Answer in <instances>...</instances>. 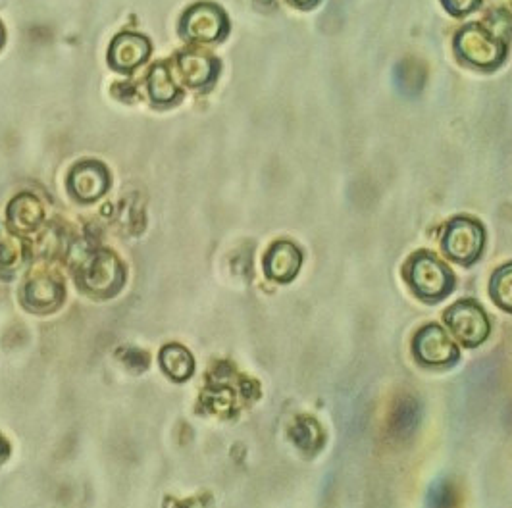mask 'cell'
I'll use <instances>...</instances> for the list:
<instances>
[{
  "label": "cell",
  "mask_w": 512,
  "mask_h": 508,
  "mask_svg": "<svg viewBox=\"0 0 512 508\" xmlns=\"http://www.w3.org/2000/svg\"><path fill=\"white\" fill-rule=\"evenodd\" d=\"M403 276L410 291L430 305L441 303L455 289V276L451 268L428 251L412 254L403 268Z\"/></svg>",
  "instance_id": "6da1fadb"
},
{
  "label": "cell",
  "mask_w": 512,
  "mask_h": 508,
  "mask_svg": "<svg viewBox=\"0 0 512 508\" xmlns=\"http://www.w3.org/2000/svg\"><path fill=\"white\" fill-rule=\"evenodd\" d=\"M455 52L472 66L493 70L505 60L507 47L486 27L470 24L455 35Z\"/></svg>",
  "instance_id": "7a4b0ae2"
},
{
  "label": "cell",
  "mask_w": 512,
  "mask_h": 508,
  "mask_svg": "<svg viewBox=\"0 0 512 508\" xmlns=\"http://www.w3.org/2000/svg\"><path fill=\"white\" fill-rule=\"evenodd\" d=\"M486 245V231L472 218H455L447 224L441 237V249L453 262L472 266L480 260Z\"/></svg>",
  "instance_id": "3957f363"
},
{
  "label": "cell",
  "mask_w": 512,
  "mask_h": 508,
  "mask_svg": "<svg viewBox=\"0 0 512 508\" xmlns=\"http://www.w3.org/2000/svg\"><path fill=\"white\" fill-rule=\"evenodd\" d=\"M443 320L451 335L461 341L462 347L466 349L480 347L491 333L489 316L474 299H462L449 306L443 314Z\"/></svg>",
  "instance_id": "277c9868"
},
{
  "label": "cell",
  "mask_w": 512,
  "mask_h": 508,
  "mask_svg": "<svg viewBox=\"0 0 512 508\" xmlns=\"http://www.w3.org/2000/svg\"><path fill=\"white\" fill-rule=\"evenodd\" d=\"M412 355L426 368H447L461 358L451 335L437 324H428L414 335Z\"/></svg>",
  "instance_id": "5b68a950"
},
{
  "label": "cell",
  "mask_w": 512,
  "mask_h": 508,
  "mask_svg": "<svg viewBox=\"0 0 512 508\" xmlns=\"http://www.w3.org/2000/svg\"><path fill=\"white\" fill-rule=\"evenodd\" d=\"M81 285L99 297H112L124 283V268L112 253H95L81 268Z\"/></svg>",
  "instance_id": "8992f818"
},
{
  "label": "cell",
  "mask_w": 512,
  "mask_h": 508,
  "mask_svg": "<svg viewBox=\"0 0 512 508\" xmlns=\"http://www.w3.org/2000/svg\"><path fill=\"white\" fill-rule=\"evenodd\" d=\"M228 29V22L222 10L212 4H201L191 8L183 18V33L191 41L212 43L218 41Z\"/></svg>",
  "instance_id": "52a82bcc"
},
{
  "label": "cell",
  "mask_w": 512,
  "mask_h": 508,
  "mask_svg": "<svg viewBox=\"0 0 512 508\" xmlns=\"http://www.w3.org/2000/svg\"><path fill=\"white\" fill-rule=\"evenodd\" d=\"M301 264H303V254L289 241L274 243L264 256L266 276L278 283H289L295 280L301 270Z\"/></svg>",
  "instance_id": "ba28073f"
},
{
  "label": "cell",
  "mask_w": 512,
  "mask_h": 508,
  "mask_svg": "<svg viewBox=\"0 0 512 508\" xmlns=\"http://www.w3.org/2000/svg\"><path fill=\"white\" fill-rule=\"evenodd\" d=\"M108 187V174L101 164H79L70 176V189L81 201H95L103 197Z\"/></svg>",
  "instance_id": "9c48e42d"
},
{
  "label": "cell",
  "mask_w": 512,
  "mask_h": 508,
  "mask_svg": "<svg viewBox=\"0 0 512 508\" xmlns=\"http://www.w3.org/2000/svg\"><path fill=\"white\" fill-rule=\"evenodd\" d=\"M151 52V45L147 39L133 35V33H124L116 37L110 49V62L116 70L129 72L143 64Z\"/></svg>",
  "instance_id": "30bf717a"
},
{
  "label": "cell",
  "mask_w": 512,
  "mask_h": 508,
  "mask_svg": "<svg viewBox=\"0 0 512 508\" xmlns=\"http://www.w3.org/2000/svg\"><path fill=\"white\" fill-rule=\"evenodd\" d=\"M62 297V283L51 276H35L27 281L24 301L35 312H51L62 303Z\"/></svg>",
  "instance_id": "8fae6325"
},
{
  "label": "cell",
  "mask_w": 512,
  "mask_h": 508,
  "mask_svg": "<svg viewBox=\"0 0 512 508\" xmlns=\"http://www.w3.org/2000/svg\"><path fill=\"white\" fill-rule=\"evenodd\" d=\"M10 224L18 231H33L41 226L45 218V208L33 195H20L10 204Z\"/></svg>",
  "instance_id": "7c38bea8"
},
{
  "label": "cell",
  "mask_w": 512,
  "mask_h": 508,
  "mask_svg": "<svg viewBox=\"0 0 512 508\" xmlns=\"http://www.w3.org/2000/svg\"><path fill=\"white\" fill-rule=\"evenodd\" d=\"M180 68L183 81L191 87H205L216 76V62L210 56L197 52L181 56Z\"/></svg>",
  "instance_id": "4fadbf2b"
},
{
  "label": "cell",
  "mask_w": 512,
  "mask_h": 508,
  "mask_svg": "<svg viewBox=\"0 0 512 508\" xmlns=\"http://www.w3.org/2000/svg\"><path fill=\"white\" fill-rule=\"evenodd\" d=\"M160 362H162V368L166 370V374L176 381L191 378V374L195 370L193 356L189 355V351L180 345L164 347L160 353Z\"/></svg>",
  "instance_id": "5bb4252c"
},
{
  "label": "cell",
  "mask_w": 512,
  "mask_h": 508,
  "mask_svg": "<svg viewBox=\"0 0 512 508\" xmlns=\"http://www.w3.org/2000/svg\"><path fill=\"white\" fill-rule=\"evenodd\" d=\"M24 262V245L22 241L0 226V274L14 272Z\"/></svg>",
  "instance_id": "9a60e30c"
},
{
  "label": "cell",
  "mask_w": 512,
  "mask_h": 508,
  "mask_svg": "<svg viewBox=\"0 0 512 508\" xmlns=\"http://www.w3.org/2000/svg\"><path fill=\"white\" fill-rule=\"evenodd\" d=\"M489 295L493 303L512 314V262L501 266L489 281Z\"/></svg>",
  "instance_id": "2e32d148"
},
{
  "label": "cell",
  "mask_w": 512,
  "mask_h": 508,
  "mask_svg": "<svg viewBox=\"0 0 512 508\" xmlns=\"http://www.w3.org/2000/svg\"><path fill=\"white\" fill-rule=\"evenodd\" d=\"M149 87H151V97L158 104H166L172 102L178 97V89L172 81V77L168 74L166 66H156L151 77H149Z\"/></svg>",
  "instance_id": "e0dca14e"
},
{
  "label": "cell",
  "mask_w": 512,
  "mask_h": 508,
  "mask_svg": "<svg viewBox=\"0 0 512 508\" xmlns=\"http://www.w3.org/2000/svg\"><path fill=\"white\" fill-rule=\"evenodd\" d=\"M441 2H443V6H445L451 14L464 16V14L472 12L474 8H478L482 0H441Z\"/></svg>",
  "instance_id": "ac0fdd59"
},
{
  "label": "cell",
  "mask_w": 512,
  "mask_h": 508,
  "mask_svg": "<svg viewBox=\"0 0 512 508\" xmlns=\"http://www.w3.org/2000/svg\"><path fill=\"white\" fill-rule=\"evenodd\" d=\"M293 4H297V6H301V8H310V6H314L318 0H291Z\"/></svg>",
  "instance_id": "d6986e66"
},
{
  "label": "cell",
  "mask_w": 512,
  "mask_h": 508,
  "mask_svg": "<svg viewBox=\"0 0 512 508\" xmlns=\"http://www.w3.org/2000/svg\"><path fill=\"white\" fill-rule=\"evenodd\" d=\"M0 39H2V31H0Z\"/></svg>",
  "instance_id": "ffe728a7"
}]
</instances>
